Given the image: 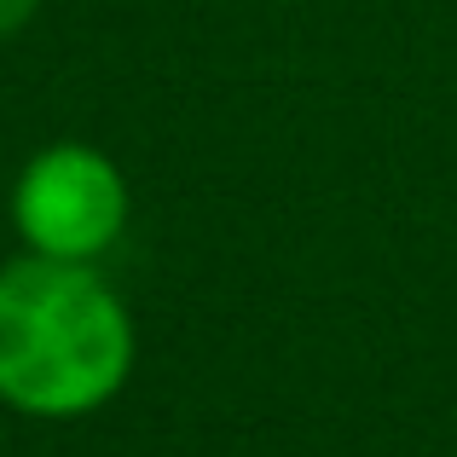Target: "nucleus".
Wrapping results in <instances>:
<instances>
[{
	"label": "nucleus",
	"instance_id": "f257e3e1",
	"mask_svg": "<svg viewBox=\"0 0 457 457\" xmlns=\"http://www.w3.org/2000/svg\"><path fill=\"white\" fill-rule=\"evenodd\" d=\"M134 312L99 267L18 255L0 267V405L35 423H81L128 388Z\"/></svg>",
	"mask_w": 457,
	"mask_h": 457
},
{
	"label": "nucleus",
	"instance_id": "f03ea898",
	"mask_svg": "<svg viewBox=\"0 0 457 457\" xmlns=\"http://www.w3.org/2000/svg\"><path fill=\"white\" fill-rule=\"evenodd\" d=\"M6 214H12L23 255L99 267L128 232L134 191H128V174L99 145L53 139L18 168Z\"/></svg>",
	"mask_w": 457,
	"mask_h": 457
},
{
	"label": "nucleus",
	"instance_id": "7ed1b4c3",
	"mask_svg": "<svg viewBox=\"0 0 457 457\" xmlns=\"http://www.w3.org/2000/svg\"><path fill=\"white\" fill-rule=\"evenodd\" d=\"M35 12H41V0H0V41H12L18 29H29Z\"/></svg>",
	"mask_w": 457,
	"mask_h": 457
}]
</instances>
